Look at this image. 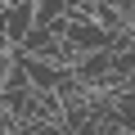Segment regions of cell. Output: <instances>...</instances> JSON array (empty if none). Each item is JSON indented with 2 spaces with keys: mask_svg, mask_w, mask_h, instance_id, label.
<instances>
[{
  "mask_svg": "<svg viewBox=\"0 0 135 135\" xmlns=\"http://www.w3.org/2000/svg\"><path fill=\"white\" fill-rule=\"evenodd\" d=\"M63 45L72 50V54H90V50H113V36H108L95 18H77V23H68Z\"/></svg>",
  "mask_w": 135,
  "mask_h": 135,
  "instance_id": "obj_1",
  "label": "cell"
},
{
  "mask_svg": "<svg viewBox=\"0 0 135 135\" xmlns=\"http://www.w3.org/2000/svg\"><path fill=\"white\" fill-rule=\"evenodd\" d=\"M27 135H72V131H68L63 122H32Z\"/></svg>",
  "mask_w": 135,
  "mask_h": 135,
  "instance_id": "obj_2",
  "label": "cell"
},
{
  "mask_svg": "<svg viewBox=\"0 0 135 135\" xmlns=\"http://www.w3.org/2000/svg\"><path fill=\"white\" fill-rule=\"evenodd\" d=\"M9 68H14V45H9V50H0V81L9 77Z\"/></svg>",
  "mask_w": 135,
  "mask_h": 135,
  "instance_id": "obj_3",
  "label": "cell"
},
{
  "mask_svg": "<svg viewBox=\"0 0 135 135\" xmlns=\"http://www.w3.org/2000/svg\"><path fill=\"white\" fill-rule=\"evenodd\" d=\"M14 41H9V32H5V14H0V50H9Z\"/></svg>",
  "mask_w": 135,
  "mask_h": 135,
  "instance_id": "obj_4",
  "label": "cell"
},
{
  "mask_svg": "<svg viewBox=\"0 0 135 135\" xmlns=\"http://www.w3.org/2000/svg\"><path fill=\"white\" fill-rule=\"evenodd\" d=\"M5 5H9V0H0V14H5Z\"/></svg>",
  "mask_w": 135,
  "mask_h": 135,
  "instance_id": "obj_5",
  "label": "cell"
}]
</instances>
